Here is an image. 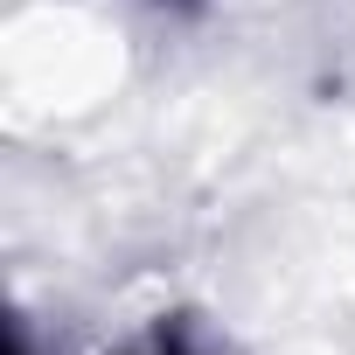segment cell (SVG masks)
Segmentation results:
<instances>
[{
	"mask_svg": "<svg viewBox=\"0 0 355 355\" xmlns=\"http://www.w3.org/2000/svg\"><path fill=\"white\" fill-rule=\"evenodd\" d=\"M132 355H189V348L174 341V334H160V341H146V348H132Z\"/></svg>",
	"mask_w": 355,
	"mask_h": 355,
	"instance_id": "cell-1",
	"label": "cell"
}]
</instances>
